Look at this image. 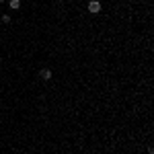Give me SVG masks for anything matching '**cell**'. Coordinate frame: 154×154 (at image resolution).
<instances>
[{
  "label": "cell",
  "instance_id": "cell-3",
  "mask_svg": "<svg viewBox=\"0 0 154 154\" xmlns=\"http://www.w3.org/2000/svg\"><path fill=\"white\" fill-rule=\"evenodd\" d=\"M8 4H10V8H12V10H17V8H21V0H10Z\"/></svg>",
  "mask_w": 154,
  "mask_h": 154
},
{
  "label": "cell",
  "instance_id": "cell-5",
  "mask_svg": "<svg viewBox=\"0 0 154 154\" xmlns=\"http://www.w3.org/2000/svg\"><path fill=\"white\" fill-rule=\"evenodd\" d=\"M0 2H6V0H0Z\"/></svg>",
  "mask_w": 154,
  "mask_h": 154
},
{
  "label": "cell",
  "instance_id": "cell-4",
  "mask_svg": "<svg viewBox=\"0 0 154 154\" xmlns=\"http://www.w3.org/2000/svg\"><path fill=\"white\" fill-rule=\"evenodd\" d=\"M2 23H10V14H2Z\"/></svg>",
  "mask_w": 154,
  "mask_h": 154
},
{
  "label": "cell",
  "instance_id": "cell-1",
  "mask_svg": "<svg viewBox=\"0 0 154 154\" xmlns=\"http://www.w3.org/2000/svg\"><path fill=\"white\" fill-rule=\"evenodd\" d=\"M88 12H93V14L101 12V2H99V0H90V2H88Z\"/></svg>",
  "mask_w": 154,
  "mask_h": 154
},
{
  "label": "cell",
  "instance_id": "cell-2",
  "mask_svg": "<svg viewBox=\"0 0 154 154\" xmlns=\"http://www.w3.org/2000/svg\"><path fill=\"white\" fill-rule=\"evenodd\" d=\"M39 76L43 78V80H51V70H47V68H43V70L39 72Z\"/></svg>",
  "mask_w": 154,
  "mask_h": 154
}]
</instances>
